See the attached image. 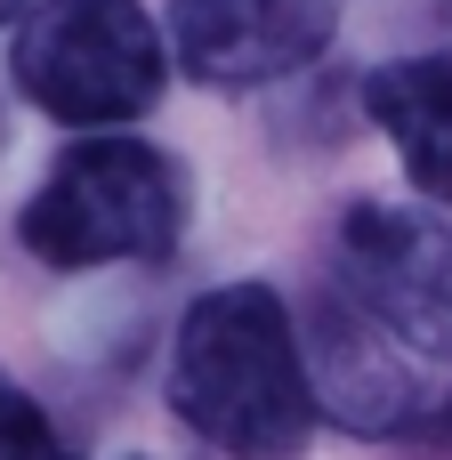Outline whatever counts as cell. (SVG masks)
<instances>
[{
  "label": "cell",
  "mask_w": 452,
  "mask_h": 460,
  "mask_svg": "<svg viewBox=\"0 0 452 460\" xmlns=\"http://www.w3.org/2000/svg\"><path fill=\"white\" fill-rule=\"evenodd\" d=\"M162 404L218 460H299L323 429L299 307L259 275L194 291L162 348Z\"/></svg>",
  "instance_id": "cell-1"
},
{
  "label": "cell",
  "mask_w": 452,
  "mask_h": 460,
  "mask_svg": "<svg viewBox=\"0 0 452 460\" xmlns=\"http://www.w3.org/2000/svg\"><path fill=\"white\" fill-rule=\"evenodd\" d=\"M186 218H194L186 162L137 129H105V137H73L49 162V178L16 210V243L57 275L162 267L186 243Z\"/></svg>",
  "instance_id": "cell-2"
},
{
  "label": "cell",
  "mask_w": 452,
  "mask_h": 460,
  "mask_svg": "<svg viewBox=\"0 0 452 460\" xmlns=\"http://www.w3.org/2000/svg\"><path fill=\"white\" fill-rule=\"evenodd\" d=\"M170 24L146 0H32L8 32V81L57 129H137L170 89Z\"/></svg>",
  "instance_id": "cell-3"
},
{
  "label": "cell",
  "mask_w": 452,
  "mask_h": 460,
  "mask_svg": "<svg viewBox=\"0 0 452 460\" xmlns=\"http://www.w3.org/2000/svg\"><path fill=\"white\" fill-rule=\"evenodd\" d=\"M332 283L421 364H452V218L356 194L332 218Z\"/></svg>",
  "instance_id": "cell-4"
},
{
  "label": "cell",
  "mask_w": 452,
  "mask_h": 460,
  "mask_svg": "<svg viewBox=\"0 0 452 460\" xmlns=\"http://www.w3.org/2000/svg\"><path fill=\"white\" fill-rule=\"evenodd\" d=\"M299 340H307V372H315V404L332 429L348 437H380V445H412V429L429 420V388H421V356L396 348L340 283H323L299 307Z\"/></svg>",
  "instance_id": "cell-5"
},
{
  "label": "cell",
  "mask_w": 452,
  "mask_h": 460,
  "mask_svg": "<svg viewBox=\"0 0 452 460\" xmlns=\"http://www.w3.org/2000/svg\"><path fill=\"white\" fill-rule=\"evenodd\" d=\"M348 0H170V57L202 89H275L307 73Z\"/></svg>",
  "instance_id": "cell-6"
},
{
  "label": "cell",
  "mask_w": 452,
  "mask_h": 460,
  "mask_svg": "<svg viewBox=\"0 0 452 460\" xmlns=\"http://www.w3.org/2000/svg\"><path fill=\"white\" fill-rule=\"evenodd\" d=\"M356 97H364V121L396 146L404 186L429 210H452V40L372 65Z\"/></svg>",
  "instance_id": "cell-7"
},
{
  "label": "cell",
  "mask_w": 452,
  "mask_h": 460,
  "mask_svg": "<svg viewBox=\"0 0 452 460\" xmlns=\"http://www.w3.org/2000/svg\"><path fill=\"white\" fill-rule=\"evenodd\" d=\"M0 460H81L65 445V429L49 420V404L16 372H0Z\"/></svg>",
  "instance_id": "cell-8"
},
{
  "label": "cell",
  "mask_w": 452,
  "mask_h": 460,
  "mask_svg": "<svg viewBox=\"0 0 452 460\" xmlns=\"http://www.w3.org/2000/svg\"><path fill=\"white\" fill-rule=\"evenodd\" d=\"M412 453H421V460H452V388L429 404V420L412 429Z\"/></svg>",
  "instance_id": "cell-9"
},
{
  "label": "cell",
  "mask_w": 452,
  "mask_h": 460,
  "mask_svg": "<svg viewBox=\"0 0 452 460\" xmlns=\"http://www.w3.org/2000/svg\"><path fill=\"white\" fill-rule=\"evenodd\" d=\"M24 8H32V0H0V24L16 32V16H24Z\"/></svg>",
  "instance_id": "cell-10"
},
{
  "label": "cell",
  "mask_w": 452,
  "mask_h": 460,
  "mask_svg": "<svg viewBox=\"0 0 452 460\" xmlns=\"http://www.w3.org/2000/svg\"><path fill=\"white\" fill-rule=\"evenodd\" d=\"M121 460H170V453H121Z\"/></svg>",
  "instance_id": "cell-11"
},
{
  "label": "cell",
  "mask_w": 452,
  "mask_h": 460,
  "mask_svg": "<svg viewBox=\"0 0 452 460\" xmlns=\"http://www.w3.org/2000/svg\"><path fill=\"white\" fill-rule=\"evenodd\" d=\"M0 146H8V105H0Z\"/></svg>",
  "instance_id": "cell-12"
}]
</instances>
